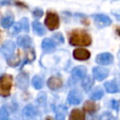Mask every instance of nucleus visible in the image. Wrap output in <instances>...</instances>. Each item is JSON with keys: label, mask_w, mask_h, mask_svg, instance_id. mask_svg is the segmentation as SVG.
<instances>
[{"label": "nucleus", "mask_w": 120, "mask_h": 120, "mask_svg": "<svg viewBox=\"0 0 120 120\" xmlns=\"http://www.w3.org/2000/svg\"><path fill=\"white\" fill-rule=\"evenodd\" d=\"M103 96H104V92H103V89H102L101 87H97V88H95V89L92 91L91 95H90L91 98L94 99V100L100 99Z\"/></svg>", "instance_id": "nucleus-23"}, {"label": "nucleus", "mask_w": 120, "mask_h": 120, "mask_svg": "<svg viewBox=\"0 0 120 120\" xmlns=\"http://www.w3.org/2000/svg\"><path fill=\"white\" fill-rule=\"evenodd\" d=\"M104 87H105L106 91L109 92V93H116V92H119V90H120V88L118 86V83L114 80L106 82L104 83Z\"/></svg>", "instance_id": "nucleus-15"}, {"label": "nucleus", "mask_w": 120, "mask_h": 120, "mask_svg": "<svg viewBox=\"0 0 120 120\" xmlns=\"http://www.w3.org/2000/svg\"><path fill=\"white\" fill-rule=\"evenodd\" d=\"M94 79L97 81H102L109 75V70L103 67H95L92 69Z\"/></svg>", "instance_id": "nucleus-8"}, {"label": "nucleus", "mask_w": 120, "mask_h": 120, "mask_svg": "<svg viewBox=\"0 0 120 120\" xmlns=\"http://www.w3.org/2000/svg\"><path fill=\"white\" fill-rule=\"evenodd\" d=\"M112 1H116V0H112Z\"/></svg>", "instance_id": "nucleus-37"}, {"label": "nucleus", "mask_w": 120, "mask_h": 120, "mask_svg": "<svg viewBox=\"0 0 120 120\" xmlns=\"http://www.w3.org/2000/svg\"><path fill=\"white\" fill-rule=\"evenodd\" d=\"M9 117L8 112L7 111L6 108H1L0 109V120H8Z\"/></svg>", "instance_id": "nucleus-28"}, {"label": "nucleus", "mask_w": 120, "mask_h": 120, "mask_svg": "<svg viewBox=\"0 0 120 120\" xmlns=\"http://www.w3.org/2000/svg\"><path fill=\"white\" fill-rule=\"evenodd\" d=\"M33 15L36 18H39V17H41L43 15V10L41 8H35L33 10Z\"/></svg>", "instance_id": "nucleus-32"}, {"label": "nucleus", "mask_w": 120, "mask_h": 120, "mask_svg": "<svg viewBox=\"0 0 120 120\" xmlns=\"http://www.w3.org/2000/svg\"><path fill=\"white\" fill-rule=\"evenodd\" d=\"M45 25L48 27L49 30H55L59 26V17L55 12L52 11H48L45 21H44Z\"/></svg>", "instance_id": "nucleus-3"}, {"label": "nucleus", "mask_w": 120, "mask_h": 120, "mask_svg": "<svg viewBox=\"0 0 120 120\" xmlns=\"http://www.w3.org/2000/svg\"><path fill=\"white\" fill-rule=\"evenodd\" d=\"M54 112H55V118L57 120H64L68 112V108L64 104H59L58 106H56Z\"/></svg>", "instance_id": "nucleus-13"}, {"label": "nucleus", "mask_w": 120, "mask_h": 120, "mask_svg": "<svg viewBox=\"0 0 120 120\" xmlns=\"http://www.w3.org/2000/svg\"><path fill=\"white\" fill-rule=\"evenodd\" d=\"M82 100V93L77 90V89H73L71 90L69 93H68V101L69 104H72V105H77L79 103H81Z\"/></svg>", "instance_id": "nucleus-7"}, {"label": "nucleus", "mask_w": 120, "mask_h": 120, "mask_svg": "<svg viewBox=\"0 0 120 120\" xmlns=\"http://www.w3.org/2000/svg\"><path fill=\"white\" fill-rule=\"evenodd\" d=\"M73 57L77 60H80V61H84V60H87L89 59L90 57V52L86 49H82V48H79V49H75L73 51V53H72Z\"/></svg>", "instance_id": "nucleus-9"}, {"label": "nucleus", "mask_w": 120, "mask_h": 120, "mask_svg": "<svg viewBox=\"0 0 120 120\" xmlns=\"http://www.w3.org/2000/svg\"><path fill=\"white\" fill-rule=\"evenodd\" d=\"M32 43V40H31V38L27 35H23V36H20L18 38H17V44L20 46V47H22V48H28L30 47Z\"/></svg>", "instance_id": "nucleus-16"}, {"label": "nucleus", "mask_w": 120, "mask_h": 120, "mask_svg": "<svg viewBox=\"0 0 120 120\" xmlns=\"http://www.w3.org/2000/svg\"><path fill=\"white\" fill-rule=\"evenodd\" d=\"M16 82H17V86L18 88L22 89V90H24L27 88L28 84H29V80H28V75L26 73H20L18 76H17V80H16Z\"/></svg>", "instance_id": "nucleus-10"}, {"label": "nucleus", "mask_w": 120, "mask_h": 120, "mask_svg": "<svg viewBox=\"0 0 120 120\" xmlns=\"http://www.w3.org/2000/svg\"><path fill=\"white\" fill-rule=\"evenodd\" d=\"M15 51V43L13 41H7L0 49V53L6 58H9L10 56L13 55Z\"/></svg>", "instance_id": "nucleus-5"}, {"label": "nucleus", "mask_w": 120, "mask_h": 120, "mask_svg": "<svg viewBox=\"0 0 120 120\" xmlns=\"http://www.w3.org/2000/svg\"><path fill=\"white\" fill-rule=\"evenodd\" d=\"M92 17H93L96 24L98 27H106V26H109L112 23V20L105 14L98 13V14L92 15Z\"/></svg>", "instance_id": "nucleus-4"}, {"label": "nucleus", "mask_w": 120, "mask_h": 120, "mask_svg": "<svg viewBox=\"0 0 120 120\" xmlns=\"http://www.w3.org/2000/svg\"><path fill=\"white\" fill-rule=\"evenodd\" d=\"M32 84H33L34 88L40 89L43 86V81L39 76H34V78L32 80Z\"/></svg>", "instance_id": "nucleus-25"}, {"label": "nucleus", "mask_w": 120, "mask_h": 120, "mask_svg": "<svg viewBox=\"0 0 120 120\" xmlns=\"http://www.w3.org/2000/svg\"><path fill=\"white\" fill-rule=\"evenodd\" d=\"M96 62L101 66L110 65L113 62V56L110 52H102V53H99L97 55Z\"/></svg>", "instance_id": "nucleus-6"}, {"label": "nucleus", "mask_w": 120, "mask_h": 120, "mask_svg": "<svg viewBox=\"0 0 120 120\" xmlns=\"http://www.w3.org/2000/svg\"><path fill=\"white\" fill-rule=\"evenodd\" d=\"M12 87V76L4 74L0 76V96L8 97Z\"/></svg>", "instance_id": "nucleus-2"}, {"label": "nucleus", "mask_w": 120, "mask_h": 120, "mask_svg": "<svg viewBox=\"0 0 120 120\" xmlns=\"http://www.w3.org/2000/svg\"><path fill=\"white\" fill-rule=\"evenodd\" d=\"M98 109V106L94 102V101H86L83 104V111L89 114L91 113H95Z\"/></svg>", "instance_id": "nucleus-19"}, {"label": "nucleus", "mask_w": 120, "mask_h": 120, "mask_svg": "<svg viewBox=\"0 0 120 120\" xmlns=\"http://www.w3.org/2000/svg\"><path fill=\"white\" fill-rule=\"evenodd\" d=\"M7 62L8 64V66L10 67H16L20 64V57L18 54H13L12 56H10L9 58L7 59Z\"/></svg>", "instance_id": "nucleus-24"}, {"label": "nucleus", "mask_w": 120, "mask_h": 120, "mask_svg": "<svg viewBox=\"0 0 120 120\" xmlns=\"http://www.w3.org/2000/svg\"><path fill=\"white\" fill-rule=\"evenodd\" d=\"M68 120H85L84 113L80 109H73L70 112Z\"/></svg>", "instance_id": "nucleus-20"}, {"label": "nucleus", "mask_w": 120, "mask_h": 120, "mask_svg": "<svg viewBox=\"0 0 120 120\" xmlns=\"http://www.w3.org/2000/svg\"><path fill=\"white\" fill-rule=\"evenodd\" d=\"M32 25H33V30H34V32H35L38 36H43V35L46 34L45 28L43 27V25H42L39 22L34 21L33 23H32Z\"/></svg>", "instance_id": "nucleus-21"}, {"label": "nucleus", "mask_w": 120, "mask_h": 120, "mask_svg": "<svg viewBox=\"0 0 120 120\" xmlns=\"http://www.w3.org/2000/svg\"><path fill=\"white\" fill-rule=\"evenodd\" d=\"M22 113L24 116L26 117H34L38 114V109L32 105V104H28L26 105L24 108H23V111H22Z\"/></svg>", "instance_id": "nucleus-18"}, {"label": "nucleus", "mask_w": 120, "mask_h": 120, "mask_svg": "<svg viewBox=\"0 0 120 120\" xmlns=\"http://www.w3.org/2000/svg\"><path fill=\"white\" fill-rule=\"evenodd\" d=\"M99 120H115V119H114V116H113L111 112H103V113L101 114Z\"/></svg>", "instance_id": "nucleus-29"}, {"label": "nucleus", "mask_w": 120, "mask_h": 120, "mask_svg": "<svg viewBox=\"0 0 120 120\" xmlns=\"http://www.w3.org/2000/svg\"><path fill=\"white\" fill-rule=\"evenodd\" d=\"M63 84V81L61 78L56 77V76H52L51 78H49L48 82H47V85L50 89L52 90H57L59 89Z\"/></svg>", "instance_id": "nucleus-11"}, {"label": "nucleus", "mask_w": 120, "mask_h": 120, "mask_svg": "<svg viewBox=\"0 0 120 120\" xmlns=\"http://www.w3.org/2000/svg\"><path fill=\"white\" fill-rule=\"evenodd\" d=\"M93 84H94V81L90 76H85L83 78L82 82V86L85 91H89L91 89V87L93 86Z\"/></svg>", "instance_id": "nucleus-22"}, {"label": "nucleus", "mask_w": 120, "mask_h": 120, "mask_svg": "<svg viewBox=\"0 0 120 120\" xmlns=\"http://www.w3.org/2000/svg\"><path fill=\"white\" fill-rule=\"evenodd\" d=\"M86 68L83 66H77L72 69V76L73 78H75L76 80H80V79H83L86 76Z\"/></svg>", "instance_id": "nucleus-12"}, {"label": "nucleus", "mask_w": 120, "mask_h": 120, "mask_svg": "<svg viewBox=\"0 0 120 120\" xmlns=\"http://www.w3.org/2000/svg\"><path fill=\"white\" fill-rule=\"evenodd\" d=\"M112 14L116 18V20L120 21V10H116V11H112Z\"/></svg>", "instance_id": "nucleus-34"}, {"label": "nucleus", "mask_w": 120, "mask_h": 120, "mask_svg": "<svg viewBox=\"0 0 120 120\" xmlns=\"http://www.w3.org/2000/svg\"><path fill=\"white\" fill-rule=\"evenodd\" d=\"M41 48L43 49L44 52H52L55 48V42L51 38H44L41 42Z\"/></svg>", "instance_id": "nucleus-14"}, {"label": "nucleus", "mask_w": 120, "mask_h": 120, "mask_svg": "<svg viewBox=\"0 0 120 120\" xmlns=\"http://www.w3.org/2000/svg\"><path fill=\"white\" fill-rule=\"evenodd\" d=\"M52 39L53 41H56L57 43H63L64 42V37L61 33H55L52 35Z\"/></svg>", "instance_id": "nucleus-30"}, {"label": "nucleus", "mask_w": 120, "mask_h": 120, "mask_svg": "<svg viewBox=\"0 0 120 120\" xmlns=\"http://www.w3.org/2000/svg\"><path fill=\"white\" fill-rule=\"evenodd\" d=\"M112 109L118 111V110H119V107H120V103H119V101L114 100V99L112 100Z\"/></svg>", "instance_id": "nucleus-33"}, {"label": "nucleus", "mask_w": 120, "mask_h": 120, "mask_svg": "<svg viewBox=\"0 0 120 120\" xmlns=\"http://www.w3.org/2000/svg\"><path fill=\"white\" fill-rule=\"evenodd\" d=\"M35 59V52L32 48L28 47V50L26 52V56H25V62H32Z\"/></svg>", "instance_id": "nucleus-26"}, {"label": "nucleus", "mask_w": 120, "mask_h": 120, "mask_svg": "<svg viewBox=\"0 0 120 120\" xmlns=\"http://www.w3.org/2000/svg\"><path fill=\"white\" fill-rule=\"evenodd\" d=\"M22 27H21V23L20 22H17L15 23L13 26H12V30H11V33L12 35H15V34H18L20 31H21Z\"/></svg>", "instance_id": "nucleus-31"}, {"label": "nucleus", "mask_w": 120, "mask_h": 120, "mask_svg": "<svg viewBox=\"0 0 120 120\" xmlns=\"http://www.w3.org/2000/svg\"><path fill=\"white\" fill-rule=\"evenodd\" d=\"M20 23H21V27H22V30H24V31H26V32L29 31V22H28L27 18H22V19L21 20Z\"/></svg>", "instance_id": "nucleus-27"}, {"label": "nucleus", "mask_w": 120, "mask_h": 120, "mask_svg": "<svg viewBox=\"0 0 120 120\" xmlns=\"http://www.w3.org/2000/svg\"><path fill=\"white\" fill-rule=\"evenodd\" d=\"M0 23H1L2 27L9 28L14 23V17H13V15L12 14H7L6 16L2 17V19L0 21Z\"/></svg>", "instance_id": "nucleus-17"}, {"label": "nucleus", "mask_w": 120, "mask_h": 120, "mask_svg": "<svg viewBox=\"0 0 120 120\" xmlns=\"http://www.w3.org/2000/svg\"><path fill=\"white\" fill-rule=\"evenodd\" d=\"M116 32H117V34H118V35H119V36H120V27H119V28H117V29H116Z\"/></svg>", "instance_id": "nucleus-36"}, {"label": "nucleus", "mask_w": 120, "mask_h": 120, "mask_svg": "<svg viewBox=\"0 0 120 120\" xmlns=\"http://www.w3.org/2000/svg\"><path fill=\"white\" fill-rule=\"evenodd\" d=\"M45 120H53V119H52L51 116H47V117L45 118Z\"/></svg>", "instance_id": "nucleus-35"}, {"label": "nucleus", "mask_w": 120, "mask_h": 120, "mask_svg": "<svg viewBox=\"0 0 120 120\" xmlns=\"http://www.w3.org/2000/svg\"><path fill=\"white\" fill-rule=\"evenodd\" d=\"M91 41L90 35L82 29L73 30L69 35V44L72 46H89Z\"/></svg>", "instance_id": "nucleus-1"}]
</instances>
